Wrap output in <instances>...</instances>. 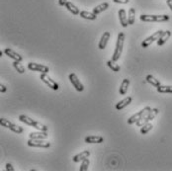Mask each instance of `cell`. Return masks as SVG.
Wrapping results in <instances>:
<instances>
[{"label":"cell","instance_id":"obj_1","mask_svg":"<svg viewBox=\"0 0 172 171\" xmlns=\"http://www.w3.org/2000/svg\"><path fill=\"white\" fill-rule=\"evenodd\" d=\"M124 41H125V34L123 32L119 33L118 38H117V43H116V48H115V51H114L113 57H112V59L115 60V62H117V60L120 58L121 54H122Z\"/></svg>","mask_w":172,"mask_h":171},{"label":"cell","instance_id":"obj_2","mask_svg":"<svg viewBox=\"0 0 172 171\" xmlns=\"http://www.w3.org/2000/svg\"><path fill=\"white\" fill-rule=\"evenodd\" d=\"M140 20L144 22H166L169 20L168 15H140Z\"/></svg>","mask_w":172,"mask_h":171},{"label":"cell","instance_id":"obj_3","mask_svg":"<svg viewBox=\"0 0 172 171\" xmlns=\"http://www.w3.org/2000/svg\"><path fill=\"white\" fill-rule=\"evenodd\" d=\"M158 114V109H156V108H154V109H151L150 111L146 114L144 117H143L141 119H140L138 122H136L135 124H136V126H138V127H143L144 125H145V124H148L149 121H151V120H153L154 118H155V116Z\"/></svg>","mask_w":172,"mask_h":171},{"label":"cell","instance_id":"obj_4","mask_svg":"<svg viewBox=\"0 0 172 171\" xmlns=\"http://www.w3.org/2000/svg\"><path fill=\"white\" fill-rule=\"evenodd\" d=\"M164 32L163 31H161V30H159V31H157V32H155V33H153V35H151L150 37H148V38H146L144 41L141 43V47L143 48H148V47H149L151 44H153L154 41H158V39L162 36V34H163Z\"/></svg>","mask_w":172,"mask_h":171},{"label":"cell","instance_id":"obj_5","mask_svg":"<svg viewBox=\"0 0 172 171\" xmlns=\"http://www.w3.org/2000/svg\"><path fill=\"white\" fill-rule=\"evenodd\" d=\"M27 144L29 147H42V148H49L50 147V143L44 142L43 139H30L27 142Z\"/></svg>","mask_w":172,"mask_h":171},{"label":"cell","instance_id":"obj_6","mask_svg":"<svg viewBox=\"0 0 172 171\" xmlns=\"http://www.w3.org/2000/svg\"><path fill=\"white\" fill-rule=\"evenodd\" d=\"M150 110H151V108L148 107V106L145 107V108H144L143 110H141V111H140V112H138L136 114H135V115L131 116V117L128 120V124L131 125V124L136 123L140 119H141L143 117H144V116H145L146 114H148V113L150 111Z\"/></svg>","mask_w":172,"mask_h":171},{"label":"cell","instance_id":"obj_7","mask_svg":"<svg viewBox=\"0 0 172 171\" xmlns=\"http://www.w3.org/2000/svg\"><path fill=\"white\" fill-rule=\"evenodd\" d=\"M40 78H41L42 81L47 84L49 88H52L53 90H58V88H59L58 84L55 82L54 80H53L52 78H50L47 73H42Z\"/></svg>","mask_w":172,"mask_h":171},{"label":"cell","instance_id":"obj_8","mask_svg":"<svg viewBox=\"0 0 172 171\" xmlns=\"http://www.w3.org/2000/svg\"><path fill=\"white\" fill-rule=\"evenodd\" d=\"M68 78L70 80V82H71V84L73 85L74 88L76 89L77 91H79V92L83 91V90H84V86L82 85V83L79 81V79L77 78L76 74H75V73H70Z\"/></svg>","mask_w":172,"mask_h":171},{"label":"cell","instance_id":"obj_9","mask_svg":"<svg viewBox=\"0 0 172 171\" xmlns=\"http://www.w3.org/2000/svg\"><path fill=\"white\" fill-rule=\"evenodd\" d=\"M28 68L34 70V71H39L42 73H48L49 72V67L45 66L43 64H38V63H34V62H30L28 64Z\"/></svg>","mask_w":172,"mask_h":171},{"label":"cell","instance_id":"obj_10","mask_svg":"<svg viewBox=\"0 0 172 171\" xmlns=\"http://www.w3.org/2000/svg\"><path fill=\"white\" fill-rule=\"evenodd\" d=\"M110 39V33L109 32H105L102 37H101L100 41H99V44H98V48L100 49H104L106 48V46H107V43L109 41Z\"/></svg>","mask_w":172,"mask_h":171},{"label":"cell","instance_id":"obj_11","mask_svg":"<svg viewBox=\"0 0 172 171\" xmlns=\"http://www.w3.org/2000/svg\"><path fill=\"white\" fill-rule=\"evenodd\" d=\"M4 53L6 54V56H8L9 58H11L13 60H17V62H22V59H23V58L20 56L19 53H15L14 51H12L11 49H5Z\"/></svg>","mask_w":172,"mask_h":171},{"label":"cell","instance_id":"obj_12","mask_svg":"<svg viewBox=\"0 0 172 171\" xmlns=\"http://www.w3.org/2000/svg\"><path fill=\"white\" fill-rule=\"evenodd\" d=\"M104 139L102 137H98V135H88L85 138L86 143H103Z\"/></svg>","mask_w":172,"mask_h":171},{"label":"cell","instance_id":"obj_13","mask_svg":"<svg viewBox=\"0 0 172 171\" xmlns=\"http://www.w3.org/2000/svg\"><path fill=\"white\" fill-rule=\"evenodd\" d=\"M119 17H120V23L121 25L126 28L129 25V21H128V18L126 16V11L125 9H120L119 10Z\"/></svg>","mask_w":172,"mask_h":171},{"label":"cell","instance_id":"obj_14","mask_svg":"<svg viewBox=\"0 0 172 171\" xmlns=\"http://www.w3.org/2000/svg\"><path fill=\"white\" fill-rule=\"evenodd\" d=\"M89 155H90V152H88V150H84V152H80V153L75 155V156H73L72 160L74 162H79V161H82V160H84L85 158H87Z\"/></svg>","mask_w":172,"mask_h":171},{"label":"cell","instance_id":"obj_15","mask_svg":"<svg viewBox=\"0 0 172 171\" xmlns=\"http://www.w3.org/2000/svg\"><path fill=\"white\" fill-rule=\"evenodd\" d=\"M30 139H45L48 138V134L47 132H36V133H31L29 135Z\"/></svg>","mask_w":172,"mask_h":171},{"label":"cell","instance_id":"obj_16","mask_svg":"<svg viewBox=\"0 0 172 171\" xmlns=\"http://www.w3.org/2000/svg\"><path fill=\"white\" fill-rule=\"evenodd\" d=\"M131 97H126L125 99H123L122 101H120L117 105H116V109L117 110H122L125 107H127L128 105L131 102Z\"/></svg>","mask_w":172,"mask_h":171},{"label":"cell","instance_id":"obj_17","mask_svg":"<svg viewBox=\"0 0 172 171\" xmlns=\"http://www.w3.org/2000/svg\"><path fill=\"white\" fill-rule=\"evenodd\" d=\"M170 36H171V32L170 31H165L162 34V36L158 39V41H157L158 46H162V45H164L166 43V41H167V40L170 38Z\"/></svg>","mask_w":172,"mask_h":171},{"label":"cell","instance_id":"obj_18","mask_svg":"<svg viewBox=\"0 0 172 171\" xmlns=\"http://www.w3.org/2000/svg\"><path fill=\"white\" fill-rule=\"evenodd\" d=\"M129 86H130V80L127 79V78L124 79L122 81V84H121V86H120V93H121V95H125L126 93H127Z\"/></svg>","mask_w":172,"mask_h":171},{"label":"cell","instance_id":"obj_19","mask_svg":"<svg viewBox=\"0 0 172 171\" xmlns=\"http://www.w3.org/2000/svg\"><path fill=\"white\" fill-rule=\"evenodd\" d=\"M19 120L21 121V122H23L24 124H26V125H28V126H32V127H34L35 123H36V121L32 120L31 118H29L28 116H26V115H21V116H19Z\"/></svg>","mask_w":172,"mask_h":171},{"label":"cell","instance_id":"obj_20","mask_svg":"<svg viewBox=\"0 0 172 171\" xmlns=\"http://www.w3.org/2000/svg\"><path fill=\"white\" fill-rule=\"evenodd\" d=\"M109 7V4L107 2H105V3H101L100 5H98V6H96L94 9H93V13L96 14V15H98L99 13H102L104 12L106 9H107Z\"/></svg>","mask_w":172,"mask_h":171},{"label":"cell","instance_id":"obj_21","mask_svg":"<svg viewBox=\"0 0 172 171\" xmlns=\"http://www.w3.org/2000/svg\"><path fill=\"white\" fill-rule=\"evenodd\" d=\"M79 14L82 18L87 19V20H95L96 18H97V15L94 14L93 12L91 13V12H88V11H81Z\"/></svg>","mask_w":172,"mask_h":171},{"label":"cell","instance_id":"obj_22","mask_svg":"<svg viewBox=\"0 0 172 171\" xmlns=\"http://www.w3.org/2000/svg\"><path fill=\"white\" fill-rule=\"evenodd\" d=\"M145 80H146V81H148L149 84H151L153 86H154V87H156V88H157L158 86H160L159 80H157L155 77H153V75H148V76H146V78H145Z\"/></svg>","mask_w":172,"mask_h":171},{"label":"cell","instance_id":"obj_23","mask_svg":"<svg viewBox=\"0 0 172 171\" xmlns=\"http://www.w3.org/2000/svg\"><path fill=\"white\" fill-rule=\"evenodd\" d=\"M65 7H67V9L68 10L69 12H71L72 14H74V15H77V14H79L80 12H79V10H78V8L75 6L74 4H72L71 2H67V4H65Z\"/></svg>","mask_w":172,"mask_h":171},{"label":"cell","instance_id":"obj_24","mask_svg":"<svg viewBox=\"0 0 172 171\" xmlns=\"http://www.w3.org/2000/svg\"><path fill=\"white\" fill-rule=\"evenodd\" d=\"M157 91L159 93H171L172 94V86L168 85H160L157 87Z\"/></svg>","mask_w":172,"mask_h":171},{"label":"cell","instance_id":"obj_25","mask_svg":"<svg viewBox=\"0 0 172 171\" xmlns=\"http://www.w3.org/2000/svg\"><path fill=\"white\" fill-rule=\"evenodd\" d=\"M135 10L134 8H130L129 9V17H128L129 25H133L135 23Z\"/></svg>","mask_w":172,"mask_h":171},{"label":"cell","instance_id":"obj_26","mask_svg":"<svg viewBox=\"0 0 172 171\" xmlns=\"http://www.w3.org/2000/svg\"><path fill=\"white\" fill-rule=\"evenodd\" d=\"M107 65H108V66L111 68V69H112L113 70V71L114 72H118V71H120V66H119V65L117 64V63H116V62H115V60H108V62H107Z\"/></svg>","mask_w":172,"mask_h":171},{"label":"cell","instance_id":"obj_27","mask_svg":"<svg viewBox=\"0 0 172 171\" xmlns=\"http://www.w3.org/2000/svg\"><path fill=\"white\" fill-rule=\"evenodd\" d=\"M8 129H10L12 130V132L14 133H16V134H22L23 133V129L21 127H19V126H16V125H14L13 123L10 122L9 126H8Z\"/></svg>","mask_w":172,"mask_h":171},{"label":"cell","instance_id":"obj_28","mask_svg":"<svg viewBox=\"0 0 172 171\" xmlns=\"http://www.w3.org/2000/svg\"><path fill=\"white\" fill-rule=\"evenodd\" d=\"M20 62H17V60H14L12 64H13L14 68L16 69L19 73H24L25 72V68H24V66Z\"/></svg>","mask_w":172,"mask_h":171},{"label":"cell","instance_id":"obj_29","mask_svg":"<svg viewBox=\"0 0 172 171\" xmlns=\"http://www.w3.org/2000/svg\"><path fill=\"white\" fill-rule=\"evenodd\" d=\"M153 128V126L151 125V124H149V123H148V124H145V125H144L143 127H141V129H140V133L143 134V135H144V134H148L149 130Z\"/></svg>","mask_w":172,"mask_h":171},{"label":"cell","instance_id":"obj_30","mask_svg":"<svg viewBox=\"0 0 172 171\" xmlns=\"http://www.w3.org/2000/svg\"><path fill=\"white\" fill-rule=\"evenodd\" d=\"M34 128L37 129L38 130H41V132H47V130H48V128L45 127V125H43V124H41V123H39V122L35 123Z\"/></svg>","mask_w":172,"mask_h":171},{"label":"cell","instance_id":"obj_31","mask_svg":"<svg viewBox=\"0 0 172 171\" xmlns=\"http://www.w3.org/2000/svg\"><path fill=\"white\" fill-rule=\"evenodd\" d=\"M88 166H89V159L85 158L84 160H82V164H81V166H80L79 170L80 171H86L88 169Z\"/></svg>","mask_w":172,"mask_h":171},{"label":"cell","instance_id":"obj_32","mask_svg":"<svg viewBox=\"0 0 172 171\" xmlns=\"http://www.w3.org/2000/svg\"><path fill=\"white\" fill-rule=\"evenodd\" d=\"M116 3H121V4H127L129 2V0H113Z\"/></svg>","mask_w":172,"mask_h":171},{"label":"cell","instance_id":"obj_33","mask_svg":"<svg viewBox=\"0 0 172 171\" xmlns=\"http://www.w3.org/2000/svg\"><path fill=\"white\" fill-rule=\"evenodd\" d=\"M6 170H7V171H14V168H13V166H12V164L7 163V164H6Z\"/></svg>","mask_w":172,"mask_h":171},{"label":"cell","instance_id":"obj_34","mask_svg":"<svg viewBox=\"0 0 172 171\" xmlns=\"http://www.w3.org/2000/svg\"><path fill=\"white\" fill-rule=\"evenodd\" d=\"M0 91H1V93H4L6 91V86L3 84H0Z\"/></svg>","mask_w":172,"mask_h":171},{"label":"cell","instance_id":"obj_35","mask_svg":"<svg viewBox=\"0 0 172 171\" xmlns=\"http://www.w3.org/2000/svg\"><path fill=\"white\" fill-rule=\"evenodd\" d=\"M67 0H58V4L60 6H65V4H67Z\"/></svg>","mask_w":172,"mask_h":171},{"label":"cell","instance_id":"obj_36","mask_svg":"<svg viewBox=\"0 0 172 171\" xmlns=\"http://www.w3.org/2000/svg\"><path fill=\"white\" fill-rule=\"evenodd\" d=\"M166 3H167L168 7L171 9V11H172V0H167V1H166Z\"/></svg>","mask_w":172,"mask_h":171}]
</instances>
